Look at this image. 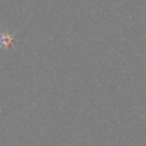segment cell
I'll return each mask as SVG.
<instances>
[{"label": "cell", "instance_id": "obj_1", "mask_svg": "<svg viewBox=\"0 0 146 146\" xmlns=\"http://www.w3.org/2000/svg\"><path fill=\"white\" fill-rule=\"evenodd\" d=\"M14 43V35L9 32H0V48L8 49Z\"/></svg>", "mask_w": 146, "mask_h": 146}]
</instances>
